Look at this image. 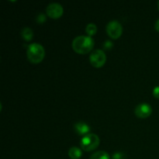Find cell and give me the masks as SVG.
I'll list each match as a JSON object with an SVG mask.
<instances>
[{
  "label": "cell",
  "instance_id": "cell-13",
  "mask_svg": "<svg viewBox=\"0 0 159 159\" xmlns=\"http://www.w3.org/2000/svg\"><path fill=\"white\" fill-rule=\"evenodd\" d=\"M46 20V16H45L44 14H39L38 16H37V21L38 22V23H43V22Z\"/></svg>",
  "mask_w": 159,
  "mask_h": 159
},
{
  "label": "cell",
  "instance_id": "cell-17",
  "mask_svg": "<svg viewBox=\"0 0 159 159\" xmlns=\"http://www.w3.org/2000/svg\"><path fill=\"white\" fill-rule=\"evenodd\" d=\"M155 29L157 30V31H158V32H159V19L158 20H157L156 23H155Z\"/></svg>",
  "mask_w": 159,
  "mask_h": 159
},
{
  "label": "cell",
  "instance_id": "cell-4",
  "mask_svg": "<svg viewBox=\"0 0 159 159\" xmlns=\"http://www.w3.org/2000/svg\"><path fill=\"white\" fill-rule=\"evenodd\" d=\"M90 62L95 68H100L105 64L107 56L102 50L96 49L91 53L89 57Z\"/></svg>",
  "mask_w": 159,
  "mask_h": 159
},
{
  "label": "cell",
  "instance_id": "cell-10",
  "mask_svg": "<svg viewBox=\"0 0 159 159\" xmlns=\"http://www.w3.org/2000/svg\"><path fill=\"white\" fill-rule=\"evenodd\" d=\"M90 159H110V157L107 152L104 151H99L93 153L90 157Z\"/></svg>",
  "mask_w": 159,
  "mask_h": 159
},
{
  "label": "cell",
  "instance_id": "cell-2",
  "mask_svg": "<svg viewBox=\"0 0 159 159\" xmlns=\"http://www.w3.org/2000/svg\"><path fill=\"white\" fill-rule=\"evenodd\" d=\"M45 56L44 48L39 43H33L27 49V57L32 63H40Z\"/></svg>",
  "mask_w": 159,
  "mask_h": 159
},
{
  "label": "cell",
  "instance_id": "cell-1",
  "mask_svg": "<svg viewBox=\"0 0 159 159\" xmlns=\"http://www.w3.org/2000/svg\"><path fill=\"white\" fill-rule=\"evenodd\" d=\"M94 47V40L90 36H78L73 40L72 48L79 54H87Z\"/></svg>",
  "mask_w": 159,
  "mask_h": 159
},
{
  "label": "cell",
  "instance_id": "cell-3",
  "mask_svg": "<svg viewBox=\"0 0 159 159\" xmlns=\"http://www.w3.org/2000/svg\"><path fill=\"white\" fill-rule=\"evenodd\" d=\"M100 140L96 134H87L81 139V148L84 151L90 152L96 149L99 145Z\"/></svg>",
  "mask_w": 159,
  "mask_h": 159
},
{
  "label": "cell",
  "instance_id": "cell-9",
  "mask_svg": "<svg viewBox=\"0 0 159 159\" xmlns=\"http://www.w3.org/2000/svg\"><path fill=\"white\" fill-rule=\"evenodd\" d=\"M82 155V150L78 147H71L68 150V156L71 159H79Z\"/></svg>",
  "mask_w": 159,
  "mask_h": 159
},
{
  "label": "cell",
  "instance_id": "cell-7",
  "mask_svg": "<svg viewBox=\"0 0 159 159\" xmlns=\"http://www.w3.org/2000/svg\"><path fill=\"white\" fill-rule=\"evenodd\" d=\"M134 113L139 118H147L152 113V108L149 104L143 102L140 103L135 107Z\"/></svg>",
  "mask_w": 159,
  "mask_h": 159
},
{
  "label": "cell",
  "instance_id": "cell-16",
  "mask_svg": "<svg viewBox=\"0 0 159 159\" xmlns=\"http://www.w3.org/2000/svg\"><path fill=\"white\" fill-rule=\"evenodd\" d=\"M112 43H111L110 41L107 40V42H105V43H104V48H111V47L113 46V44H112Z\"/></svg>",
  "mask_w": 159,
  "mask_h": 159
},
{
  "label": "cell",
  "instance_id": "cell-5",
  "mask_svg": "<svg viewBox=\"0 0 159 159\" xmlns=\"http://www.w3.org/2000/svg\"><path fill=\"white\" fill-rule=\"evenodd\" d=\"M123 27L120 23L116 20H112L107 25V32L113 39H117L122 34Z\"/></svg>",
  "mask_w": 159,
  "mask_h": 159
},
{
  "label": "cell",
  "instance_id": "cell-11",
  "mask_svg": "<svg viewBox=\"0 0 159 159\" xmlns=\"http://www.w3.org/2000/svg\"><path fill=\"white\" fill-rule=\"evenodd\" d=\"M21 35L24 40H30L34 37V32L29 27H25L22 30Z\"/></svg>",
  "mask_w": 159,
  "mask_h": 159
},
{
  "label": "cell",
  "instance_id": "cell-12",
  "mask_svg": "<svg viewBox=\"0 0 159 159\" xmlns=\"http://www.w3.org/2000/svg\"><path fill=\"white\" fill-rule=\"evenodd\" d=\"M85 31L89 34V36L91 37V36L94 35L96 33V31H97V26H96V25L95 23H89L86 26V27H85Z\"/></svg>",
  "mask_w": 159,
  "mask_h": 159
},
{
  "label": "cell",
  "instance_id": "cell-18",
  "mask_svg": "<svg viewBox=\"0 0 159 159\" xmlns=\"http://www.w3.org/2000/svg\"><path fill=\"white\" fill-rule=\"evenodd\" d=\"M158 9H159V1L158 2Z\"/></svg>",
  "mask_w": 159,
  "mask_h": 159
},
{
  "label": "cell",
  "instance_id": "cell-14",
  "mask_svg": "<svg viewBox=\"0 0 159 159\" xmlns=\"http://www.w3.org/2000/svg\"><path fill=\"white\" fill-rule=\"evenodd\" d=\"M113 159H124V154L120 153V152H117V153H115L113 156Z\"/></svg>",
  "mask_w": 159,
  "mask_h": 159
},
{
  "label": "cell",
  "instance_id": "cell-6",
  "mask_svg": "<svg viewBox=\"0 0 159 159\" xmlns=\"http://www.w3.org/2000/svg\"><path fill=\"white\" fill-rule=\"evenodd\" d=\"M47 14L51 18L57 19L61 16L63 14V7L60 3L52 2L50 3L47 7Z\"/></svg>",
  "mask_w": 159,
  "mask_h": 159
},
{
  "label": "cell",
  "instance_id": "cell-8",
  "mask_svg": "<svg viewBox=\"0 0 159 159\" xmlns=\"http://www.w3.org/2000/svg\"><path fill=\"white\" fill-rule=\"evenodd\" d=\"M75 130L79 134H87L88 132L90 130V127L86 123L82 122H78L75 124Z\"/></svg>",
  "mask_w": 159,
  "mask_h": 159
},
{
  "label": "cell",
  "instance_id": "cell-15",
  "mask_svg": "<svg viewBox=\"0 0 159 159\" xmlns=\"http://www.w3.org/2000/svg\"><path fill=\"white\" fill-rule=\"evenodd\" d=\"M153 95L157 99H159V85L155 86L153 89Z\"/></svg>",
  "mask_w": 159,
  "mask_h": 159
}]
</instances>
